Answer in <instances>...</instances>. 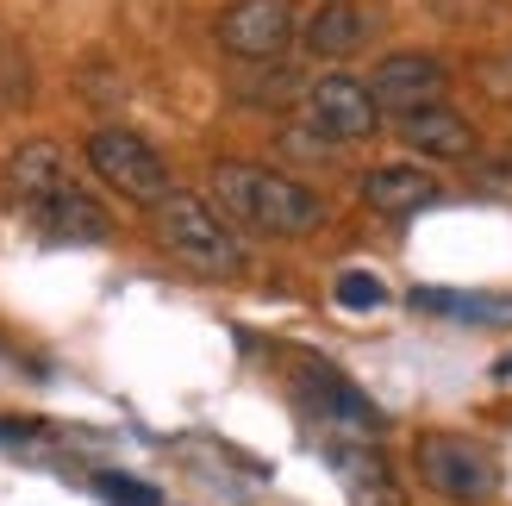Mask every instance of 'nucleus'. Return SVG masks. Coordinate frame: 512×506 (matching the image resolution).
I'll return each instance as SVG.
<instances>
[{
    "label": "nucleus",
    "instance_id": "f257e3e1",
    "mask_svg": "<svg viewBox=\"0 0 512 506\" xmlns=\"http://www.w3.org/2000/svg\"><path fill=\"white\" fill-rule=\"evenodd\" d=\"M213 194H219L225 219L250 225V232H269V238H306L325 225V200L313 188L294 182V175L256 169V163H219Z\"/></svg>",
    "mask_w": 512,
    "mask_h": 506
},
{
    "label": "nucleus",
    "instance_id": "f03ea898",
    "mask_svg": "<svg viewBox=\"0 0 512 506\" xmlns=\"http://www.w3.org/2000/svg\"><path fill=\"white\" fill-rule=\"evenodd\" d=\"M150 232H157V244L194 275H238L244 269L238 232L219 219V207H207V200L188 194V188H175L150 207Z\"/></svg>",
    "mask_w": 512,
    "mask_h": 506
},
{
    "label": "nucleus",
    "instance_id": "7ed1b4c3",
    "mask_svg": "<svg viewBox=\"0 0 512 506\" xmlns=\"http://www.w3.org/2000/svg\"><path fill=\"white\" fill-rule=\"evenodd\" d=\"M413 463H419V482L444 500H463V506H481L500 494V463L488 444H475L463 432H425L413 444Z\"/></svg>",
    "mask_w": 512,
    "mask_h": 506
},
{
    "label": "nucleus",
    "instance_id": "20e7f679",
    "mask_svg": "<svg viewBox=\"0 0 512 506\" xmlns=\"http://www.w3.org/2000/svg\"><path fill=\"white\" fill-rule=\"evenodd\" d=\"M294 400H300V413L313 419V425H325L331 438H356V444H369V438H381L388 432V419H381V407L356 388V382H344L331 363H300L294 369Z\"/></svg>",
    "mask_w": 512,
    "mask_h": 506
},
{
    "label": "nucleus",
    "instance_id": "39448f33",
    "mask_svg": "<svg viewBox=\"0 0 512 506\" xmlns=\"http://www.w3.org/2000/svg\"><path fill=\"white\" fill-rule=\"evenodd\" d=\"M88 169L107 182L113 194L138 200V207H157L169 188V163L157 157V144H144L138 132H125V125H100L88 138Z\"/></svg>",
    "mask_w": 512,
    "mask_h": 506
},
{
    "label": "nucleus",
    "instance_id": "423d86ee",
    "mask_svg": "<svg viewBox=\"0 0 512 506\" xmlns=\"http://www.w3.org/2000/svg\"><path fill=\"white\" fill-rule=\"evenodd\" d=\"M306 125H313L319 138H369L375 125H381V107H375V94L369 82H350V75H319L313 88H306Z\"/></svg>",
    "mask_w": 512,
    "mask_h": 506
},
{
    "label": "nucleus",
    "instance_id": "0eeeda50",
    "mask_svg": "<svg viewBox=\"0 0 512 506\" xmlns=\"http://www.w3.org/2000/svg\"><path fill=\"white\" fill-rule=\"evenodd\" d=\"M219 44L244 63H263V57H281L294 44V7L288 0H232L219 13Z\"/></svg>",
    "mask_w": 512,
    "mask_h": 506
},
{
    "label": "nucleus",
    "instance_id": "6e6552de",
    "mask_svg": "<svg viewBox=\"0 0 512 506\" xmlns=\"http://www.w3.org/2000/svg\"><path fill=\"white\" fill-rule=\"evenodd\" d=\"M444 88H450L444 63H438V57H419V50H400V57H388V63L375 69V82H369L375 107L394 113V119L425 113V107H444Z\"/></svg>",
    "mask_w": 512,
    "mask_h": 506
},
{
    "label": "nucleus",
    "instance_id": "1a4fd4ad",
    "mask_svg": "<svg viewBox=\"0 0 512 506\" xmlns=\"http://www.w3.org/2000/svg\"><path fill=\"white\" fill-rule=\"evenodd\" d=\"M7 188L25 200V207H50L57 194H69V150L63 144H50V138H32V144H19L13 157H7Z\"/></svg>",
    "mask_w": 512,
    "mask_h": 506
},
{
    "label": "nucleus",
    "instance_id": "9d476101",
    "mask_svg": "<svg viewBox=\"0 0 512 506\" xmlns=\"http://www.w3.org/2000/svg\"><path fill=\"white\" fill-rule=\"evenodd\" d=\"M325 457H331V469H338V482H344L350 506H400L394 475H388V463H381L369 444H356V438H331V444H325Z\"/></svg>",
    "mask_w": 512,
    "mask_h": 506
},
{
    "label": "nucleus",
    "instance_id": "9b49d317",
    "mask_svg": "<svg viewBox=\"0 0 512 506\" xmlns=\"http://www.w3.org/2000/svg\"><path fill=\"white\" fill-rule=\"evenodd\" d=\"M400 138L419 150V157H438V163H456V157H475V132L456 107H425V113H406L400 119Z\"/></svg>",
    "mask_w": 512,
    "mask_h": 506
},
{
    "label": "nucleus",
    "instance_id": "f8f14e48",
    "mask_svg": "<svg viewBox=\"0 0 512 506\" xmlns=\"http://www.w3.org/2000/svg\"><path fill=\"white\" fill-rule=\"evenodd\" d=\"M363 200H369L375 213L400 219V213L431 207V200H438V182H431L425 169H413V163H375V169L363 175Z\"/></svg>",
    "mask_w": 512,
    "mask_h": 506
},
{
    "label": "nucleus",
    "instance_id": "ddd939ff",
    "mask_svg": "<svg viewBox=\"0 0 512 506\" xmlns=\"http://www.w3.org/2000/svg\"><path fill=\"white\" fill-rule=\"evenodd\" d=\"M375 32V19L356 7V0H331V7H319L313 19L300 25V38L313 57H350V50H363Z\"/></svg>",
    "mask_w": 512,
    "mask_h": 506
},
{
    "label": "nucleus",
    "instance_id": "4468645a",
    "mask_svg": "<svg viewBox=\"0 0 512 506\" xmlns=\"http://www.w3.org/2000/svg\"><path fill=\"white\" fill-rule=\"evenodd\" d=\"M38 225H44V238H57V244H100L107 238V207L88 200L82 188H69V194L50 200V207H38Z\"/></svg>",
    "mask_w": 512,
    "mask_h": 506
},
{
    "label": "nucleus",
    "instance_id": "2eb2a0df",
    "mask_svg": "<svg viewBox=\"0 0 512 506\" xmlns=\"http://www.w3.org/2000/svg\"><path fill=\"white\" fill-rule=\"evenodd\" d=\"M413 313H438V319H463V325H494L512 313L506 294H450V288H413Z\"/></svg>",
    "mask_w": 512,
    "mask_h": 506
},
{
    "label": "nucleus",
    "instance_id": "dca6fc26",
    "mask_svg": "<svg viewBox=\"0 0 512 506\" xmlns=\"http://www.w3.org/2000/svg\"><path fill=\"white\" fill-rule=\"evenodd\" d=\"M32 100V50L0 25V113H19Z\"/></svg>",
    "mask_w": 512,
    "mask_h": 506
},
{
    "label": "nucleus",
    "instance_id": "f3484780",
    "mask_svg": "<svg viewBox=\"0 0 512 506\" xmlns=\"http://www.w3.org/2000/svg\"><path fill=\"white\" fill-rule=\"evenodd\" d=\"M338 307L344 313H375V307H388V288L375 282V275H363V269H350V275H338Z\"/></svg>",
    "mask_w": 512,
    "mask_h": 506
},
{
    "label": "nucleus",
    "instance_id": "a211bd4d",
    "mask_svg": "<svg viewBox=\"0 0 512 506\" xmlns=\"http://www.w3.org/2000/svg\"><path fill=\"white\" fill-rule=\"evenodd\" d=\"M94 488H100V500H113V506H163L157 488L132 482V475H113V469H100V475H94Z\"/></svg>",
    "mask_w": 512,
    "mask_h": 506
},
{
    "label": "nucleus",
    "instance_id": "6ab92c4d",
    "mask_svg": "<svg viewBox=\"0 0 512 506\" xmlns=\"http://www.w3.org/2000/svg\"><path fill=\"white\" fill-rule=\"evenodd\" d=\"M475 182L488 194H506L512 200V150H494V157H475Z\"/></svg>",
    "mask_w": 512,
    "mask_h": 506
},
{
    "label": "nucleus",
    "instance_id": "aec40b11",
    "mask_svg": "<svg viewBox=\"0 0 512 506\" xmlns=\"http://www.w3.org/2000/svg\"><path fill=\"white\" fill-rule=\"evenodd\" d=\"M481 88L500 94V100H512V50H500V57L481 63Z\"/></svg>",
    "mask_w": 512,
    "mask_h": 506
},
{
    "label": "nucleus",
    "instance_id": "412c9836",
    "mask_svg": "<svg viewBox=\"0 0 512 506\" xmlns=\"http://www.w3.org/2000/svg\"><path fill=\"white\" fill-rule=\"evenodd\" d=\"M500 375H512V357H500Z\"/></svg>",
    "mask_w": 512,
    "mask_h": 506
}]
</instances>
